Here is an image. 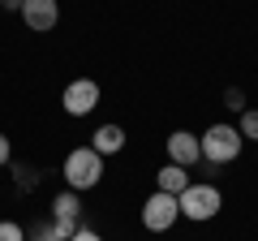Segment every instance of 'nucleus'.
<instances>
[{"mask_svg":"<svg viewBox=\"0 0 258 241\" xmlns=\"http://www.w3.org/2000/svg\"><path fill=\"white\" fill-rule=\"evenodd\" d=\"M155 181H159V190H164V194H185V186H189V172H185L181 164H164Z\"/></svg>","mask_w":258,"mask_h":241,"instance_id":"nucleus-9","label":"nucleus"},{"mask_svg":"<svg viewBox=\"0 0 258 241\" xmlns=\"http://www.w3.org/2000/svg\"><path fill=\"white\" fill-rule=\"evenodd\" d=\"M198 142H203V164H211V168L232 164V159L241 155V147H245V138H241L237 125H211Z\"/></svg>","mask_w":258,"mask_h":241,"instance_id":"nucleus-2","label":"nucleus"},{"mask_svg":"<svg viewBox=\"0 0 258 241\" xmlns=\"http://www.w3.org/2000/svg\"><path fill=\"white\" fill-rule=\"evenodd\" d=\"M176 220H181V203H176V194L155 190V194L142 203V224H147L151 232H168Z\"/></svg>","mask_w":258,"mask_h":241,"instance_id":"nucleus-4","label":"nucleus"},{"mask_svg":"<svg viewBox=\"0 0 258 241\" xmlns=\"http://www.w3.org/2000/svg\"><path fill=\"white\" fill-rule=\"evenodd\" d=\"M237 130H241V138H254V142H258V108H245V112H241V125H237Z\"/></svg>","mask_w":258,"mask_h":241,"instance_id":"nucleus-11","label":"nucleus"},{"mask_svg":"<svg viewBox=\"0 0 258 241\" xmlns=\"http://www.w3.org/2000/svg\"><path fill=\"white\" fill-rule=\"evenodd\" d=\"M22 22L35 35H47L60 22V0H22Z\"/></svg>","mask_w":258,"mask_h":241,"instance_id":"nucleus-6","label":"nucleus"},{"mask_svg":"<svg viewBox=\"0 0 258 241\" xmlns=\"http://www.w3.org/2000/svg\"><path fill=\"white\" fill-rule=\"evenodd\" d=\"M5 9H13V13H22V0H0Z\"/></svg>","mask_w":258,"mask_h":241,"instance_id":"nucleus-18","label":"nucleus"},{"mask_svg":"<svg viewBox=\"0 0 258 241\" xmlns=\"http://www.w3.org/2000/svg\"><path fill=\"white\" fill-rule=\"evenodd\" d=\"M9 155H13V147H9V138H5V134H0V168L9 164Z\"/></svg>","mask_w":258,"mask_h":241,"instance_id":"nucleus-16","label":"nucleus"},{"mask_svg":"<svg viewBox=\"0 0 258 241\" xmlns=\"http://www.w3.org/2000/svg\"><path fill=\"white\" fill-rule=\"evenodd\" d=\"M64 181L69 190H95L103 181V155L95 147H74L64 155Z\"/></svg>","mask_w":258,"mask_h":241,"instance_id":"nucleus-1","label":"nucleus"},{"mask_svg":"<svg viewBox=\"0 0 258 241\" xmlns=\"http://www.w3.org/2000/svg\"><path fill=\"white\" fill-rule=\"evenodd\" d=\"M224 103H228L232 112H245V91H241V86H228V91H224Z\"/></svg>","mask_w":258,"mask_h":241,"instance_id":"nucleus-13","label":"nucleus"},{"mask_svg":"<svg viewBox=\"0 0 258 241\" xmlns=\"http://www.w3.org/2000/svg\"><path fill=\"white\" fill-rule=\"evenodd\" d=\"M69 241H103V237H99V232H95V228H78V232H74V237H69Z\"/></svg>","mask_w":258,"mask_h":241,"instance_id":"nucleus-15","label":"nucleus"},{"mask_svg":"<svg viewBox=\"0 0 258 241\" xmlns=\"http://www.w3.org/2000/svg\"><path fill=\"white\" fill-rule=\"evenodd\" d=\"M91 147L99 151V155H116V151H125V130H120V125H99V130H95V138H91Z\"/></svg>","mask_w":258,"mask_h":241,"instance_id":"nucleus-8","label":"nucleus"},{"mask_svg":"<svg viewBox=\"0 0 258 241\" xmlns=\"http://www.w3.org/2000/svg\"><path fill=\"white\" fill-rule=\"evenodd\" d=\"M198 159H203V142H198V134H189V130H176L172 138H168V164L194 168Z\"/></svg>","mask_w":258,"mask_h":241,"instance_id":"nucleus-7","label":"nucleus"},{"mask_svg":"<svg viewBox=\"0 0 258 241\" xmlns=\"http://www.w3.org/2000/svg\"><path fill=\"white\" fill-rule=\"evenodd\" d=\"M18 186H26V190L35 186V172H30V168H18Z\"/></svg>","mask_w":258,"mask_h":241,"instance_id":"nucleus-17","label":"nucleus"},{"mask_svg":"<svg viewBox=\"0 0 258 241\" xmlns=\"http://www.w3.org/2000/svg\"><path fill=\"white\" fill-rule=\"evenodd\" d=\"M176 203H181V215L194 224H203V220H215L224 207V194L215 186H203V181H189L185 186V194H176Z\"/></svg>","mask_w":258,"mask_h":241,"instance_id":"nucleus-3","label":"nucleus"},{"mask_svg":"<svg viewBox=\"0 0 258 241\" xmlns=\"http://www.w3.org/2000/svg\"><path fill=\"white\" fill-rule=\"evenodd\" d=\"M60 103H64L69 116H86V112H95V108H99V82H95V78H78V82H69L64 95H60Z\"/></svg>","mask_w":258,"mask_h":241,"instance_id":"nucleus-5","label":"nucleus"},{"mask_svg":"<svg viewBox=\"0 0 258 241\" xmlns=\"http://www.w3.org/2000/svg\"><path fill=\"white\" fill-rule=\"evenodd\" d=\"M35 241H64V237H60V228H56V224H47V228L35 232Z\"/></svg>","mask_w":258,"mask_h":241,"instance_id":"nucleus-14","label":"nucleus"},{"mask_svg":"<svg viewBox=\"0 0 258 241\" xmlns=\"http://www.w3.org/2000/svg\"><path fill=\"white\" fill-rule=\"evenodd\" d=\"M0 241H26L22 224H13V220H0Z\"/></svg>","mask_w":258,"mask_h":241,"instance_id":"nucleus-12","label":"nucleus"},{"mask_svg":"<svg viewBox=\"0 0 258 241\" xmlns=\"http://www.w3.org/2000/svg\"><path fill=\"white\" fill-rule=\"evenodd\" d=\"M52 220H74V224H82V203H78V194H56V198H52Z\"/></svg>","mask_w":258,"mask_h":241,"instance_id":"nucleus-10","label":"nucleus"}]
</instances>
